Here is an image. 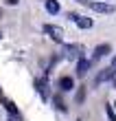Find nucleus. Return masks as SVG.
<instances>
[{"label": "nucleus", "instance_id": "1", "mask_svg": "<svg viewBox=\"0 0 116 121\" xmlns=\"http://www.w3.org/2000/svg\"><path fill=\"white\" fill-rule=\"evenodd\" d=\"M88 7L94 11V13H103V16H110V13H116V7L114 4H110V2H90L88 0Z\"/></svg>", "mask_w": 116, "mask_h": 121}, {"label": "nucleus", "instance_id": "2", "mask_svg": "<svg viewBox=\"0 0 116 121\" xmlns=\"http://www.w3.org/2000/svg\"><path fill=\"white\" fill-rule=\"evenodd\" d=\"M61 46H64V53H66L68 60H79L83 55V46H79V44H66V42H61Z\"/></svg>", "mask_w": 116, "mask_h": 121}, {"label": "nucleus", "instance_id": "3", "mask_svg": "<svg viewBox=\"0 0 116 121\" xmlns=\"http://www.w3.org/2000/svg\"><path fill=\"white\" fill-rule=\"evenodd\" d=\"M44 33L46 35H50V38H53L55 42H64V31L59 29V26H55V24H44Z\"/></svg>", "mask_w": 116, "mask_h": 121}, {"label": "nucleus", "instance_id": "4", "mask_svg": "<svg viewBox=\"0 0 116 121\" xmlns=\"http://www.w3.org/2000/svg\"><path fill=\"white\" fill-rule=\"evenodd\" d=\"M70 20H75V24L79 26V29H92V26H94V20H92V18H85V16L70 13Z\"/></svg>", "mask_w": 116, "mask_h": 121}, {"label": "nucleus", "instance_id": "5", "mask_svg": "<svg viewBox=\"0 0 116 121\" xmlns=\"http://www.w3.org/2000/svg\"><path fill=\"white\" fill-rule=\"evenodd\" d=\"M114 77H116V68H103V70H101V73L96 75V79H94V82H96V86H99V84H105V82H112L114 79Z\"/></svg>", "mask_w": 116, "mask_h": 121}, {"label": "nucleus", "instance_id": "6", "mask_svg": "<svg viewBox=\"0 0 116 121\" xmlns=\"http://www.w3.org/2000/svg\"><path fill=\"white\" fill-rule=\"evenodd\" d=\"M72 88H75V79L68 77V75H64L61 79H59V90H61V92H70Z\"/></svg>", "mask_w": 116, "mask_h": 121}, {"label": "nucleus", "instance_id": "7", "mask_svg": "<svg viewBox=\"0 0 116 121\" xmlns=\"http://www.w3.org/2000/svg\"><path fill=\"white\" fill-rule=\"evenodd\" d=\"M44 7H46V11L50 13V16H57V13L61 11L59 0H44Z\"/></svg>", "mask_w": 116, "mask_h": 121}, {"label": "nucleus", "instance_id": "8", "mask_svg": "<svg viewBox=\"0 0 116 121\" xmlns=\"http://www.w3.org/2000/svg\"><path fill=\"white\" fill-rule=\"evenodd\" d=\"M88 68H90V60H85L83 55H81V57L77 60V75H79V77H83L85 73H88Z\"/></svg>", "mask_w": 116, "mask_h": 121}, {"label": "nucleus", "instance_id": "9", "mask_svg": "<svg viewBox=\"0 0 116 121\" xmlns=\"http://www.w3.org/2000/svg\"><path fill=\"white\" fill-rule=\"evenodd\" d=\"M107 53H112V46H110V44H99L96 48H94V60H101V57H105Z\"/></svg>", "mask_w": 116, "mask_h": 121}, {"label": "nucleus", "instance_id": "10", "mask_svg": "<svg viewBox=\"0 0 116 121\" xmlns=\"http://www.w3.org/2000/svg\"><path fill=\"white\" fill-rule=\"evenodd\" d=\"M35 86H37V90H40L42 99H44V101H46V99H48V84H44L42 79H37V82H35Z\"/></svg>", "mask_w": 116, "mask_h": 121}, {"label": "nucleus", "instance_id": "11", "mask_svg": "<svg viewBox=\"0 0 116 121\" xmlns=\"http://www.w3.org/2000/svg\"><path fill=\"white\" fill-rule=\"evenodd\" d=\"M0 101L4 104V108L9 110V115H20V112H18V108H16V104H13V101H9V99H4V97H0Z\"/></svg>", "mask_w": 116, "mask_h": 121}, {"label": "nucleus", "instance_id": "12", "mask_svg": "<svg viewBox=\"0 0 116 121\" xmlns=\"http://www.w3.org/2000/svg\"><path fill=\"white\" fill-rule=\"evenodd\" d=\"M53 104H55V108L59 110V112H64V115H66V112H68V108H66V104L61 101V97H57V95H55V97H53Z\"/></svg>", "mask_w": 116, "mask_h": 121}, {"label": "nucleus", "instance_id": "13", "mask_svg": "<svg viewBox=\"0 0 116 121\" xmlns=\"http://www.w3.org/2000/svg\"><path fill=\"white\" fill-rule=\"evenodd\" d=\"M105 115H107V119H110V121H116V112H114V108H112V104H105Z\"/></svg>", "mask_w": 116, "mask_h": 121}, {"label": "nucleus", "instance_id": "14", "mask_svg": "<svg viewBox=\"0 0 116 121\" xmlns=\"http://www.w3.org/2000/svg\"><path fill=\"white\" fill-rule=\"evenodd\" d=\"M83 99H85V90L81 88V90H79V92H77V101H79V104H81V101H83Z\"/></svg>", "mask_w": 116, "mask_h": 121}, {"label": "nucleus", "instance_id": "15", "mask_svg": "<svg viewBox=\"0 0 116 121\" xmlns=\"http://www.w3.org/2000/svg\"><path fill=\"white\" fill-rule=\"evenodd\" d=\"M20 2V0H4V4H9V7H16Z\"/></svg>", "mask_w": 116, "mask_h": 121}, {"label": "nucleus", "instance_id": "16", "mask_svg": "<svg viewBox=\"0 0 116 121\" xmlns=\"http://www.w3.org/2000/svg\"><path fill=\"white\" fill-rule=\"evenodd\" d=\"M9 121H22V119H20V115H13V119L9 117Z\"/></svg>", "mask_w": 116, "mask_h": 121}, {"label": "nucleus", "instance_id": "17", "mask_svg": "<svg viewBox=\"0 0 116 121\" xmlns=\"http://www.w3.org/2000/svg\"><path fill=\"white\" fill-rule=\"evenodd\" d=\"M112 68H116V55H114V60H112Z\"/></svg>", "mask_w": 116, "mask_h": 121}, {"label": "nucleus", "instance_id": "18", "mask_svg": "<svg viewBox=\"0 0 116 121\" xmlns=\"http://www.w3.org/2000/svg\"><path fill=\"white\" fill-rule=\"evenodd\" d=\"M77 2H81V4H88V0H77Z\"/></svg>", "mask_w": 116, "mask_h": 121}, {"label": "nucleus", "instance_id": "19", "mask_svg": "<svg viewBox=\"0 0 116 121\" xmlns=\"http://www.w3.org/2000/svg\"><path fill=\"white\" fill-rule=\"evenodd\" d=\"M112 86H114V88H116V77H114V79H112Z\"/></svg>", "mask_w": 116, "mask_h": 121}, {"label": "nucleus", "instance_id": "20", "mask_svg": "<svg viewBox=\"0 0 116 121\" xmlns=\"http://www.w3.org/2000/svg\"><path fill=\"white\" fill-rule=\"evenodd\" d=\"M0 40H2V31H0Z\"/></svg>", "mask_w": 116, "mask_h": 121}, {"label": "nucleus", "instance_id": "21", "mask_svg": "<svg viewBox=\"0 0 116 121\" xmlns=\"http://www.w3.org/2000/svg\"><path fill=\"white\" fill-rule=\"evenodd\" d=\"M0 97H2V90H0Z\"/></svg>", "mask_w": 116, "mask_h": 121}, {"label": "nucleus", "instance_id": "22", "mask_svg": "<svg viewBox=\"0 0 116 121\" xmlns=\"http://www.w3.org/2000/svg\"><path fill=\"white\" fill-rule=\"evenodd\" d=\"M79 121H81V119H79Z\"/></svg>", "mask_w": 116, "mask_h": 121}]
</instances>
